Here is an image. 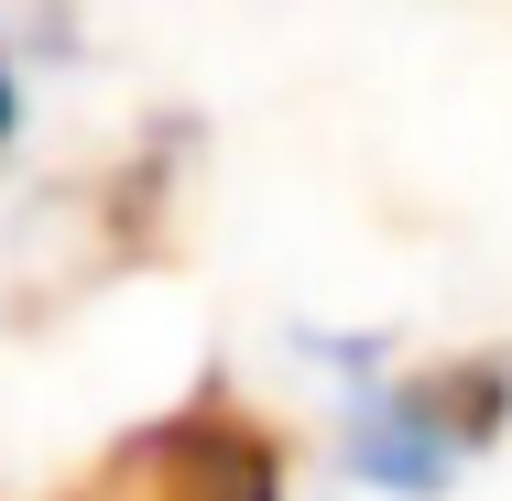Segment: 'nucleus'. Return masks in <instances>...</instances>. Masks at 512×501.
Segmentation results:
<instances>
[{"label": "nucleus", "instance_id": "obj_2", "mask_svg": "<svg viewBox=\"0 0 512 501\" xmlns=\"http://www.w3.org/2000/svg\"><path fill=\"white\" fill-rule=\"evenodd\" d=\"M393 403H404L414 425L469 469V458L512 425V349H458V360H436V371H404Z\"/></svg>", "mask_w": 512, "mask_h": 501}, {"label": "nucleus", "instance_id": "obj_3", "mask_svg": "<svg viewBox=\"0 0 512 501\" xmlns=\"http://www.w3.org/2000/svg\"><path fill=\"white\" fill-rule=\"evenodd\" d=\"M11 120H22V88H11V55H0V142H11Z\"/></svg>", "mask_w": 512, "mask_h": 501}, {"label": "nucleus", "instance_id": "obj_1", "mask_svg": "<svg viewBox=\"0 0 512 501\" xmlns=\"http://www.w3.org/2000/svg\"><path fill=\"white\" fill-rule=\"evenodd\" d=\"M66 501H284V447L262 414H240L218 382H197L175 414L120 436Z\"/></svg>", "mask_w": 512, "mask_h": 501}]
</instances>
